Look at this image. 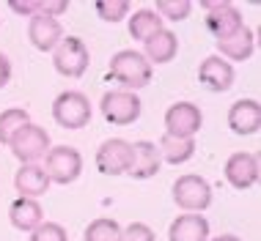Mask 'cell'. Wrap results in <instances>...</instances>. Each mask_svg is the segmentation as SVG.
I'll return each instance as SVG.
<instances>
[{
    "instance_id": "1",
    "label": "cell",
    "mask_w": 261,
    "mask_h": 241,
    "mask_svg": "<svg viewBox=\"0 0 261 241\" xmlns=\"http://www.w3.org/2000/svg\"><path fill=\"white\" fill-rule=\"evenodd\" d=\"M151 63L143 58V52H135V49H118L108 63V77L121 85V91H132V94L146 88L151 82Z\"/></svg>"
},
{
    "instance_id": "2",
    "label": "cell",
    "mask_w": 261,
    "mask_h": 241,
    "mask_svg": "<svg viewBox=\"0 0 261 241\" xmlns=\"http://www.w3.org/2000/svg\"><path fill=\"white\" fill-rule=\"evenodd\" d=\"M171 195H173V203L185 214H201V211H206L212 205V187L198 173L179 175L171 187Z\"/></svg>"
},
{
    "instance_id": "3",
    "label": "cell",
    "mask_w": 261,
    "mask_h": 241,
    "mask_svg": "<svg viewBox=\"0 0 261 241\" xmlns=\"http://www.w3.org/2000/svg\"><path fill=\"white\" fill-rule=\"evenodd\" d=\"M88 61H91V55H88L86 41L77 36H63L61 44L53 49V66L66 80H77V77L86 74Z\"/></svg>"
},
{
    "instance_id": "4",
    "label": "cell",
    "mask_w": 261,
    "mask_h": 241,
    "mask_svg": "<svg viewBox=\"0 0 261 241\" xmlns=\"http://www.w3.org/2000/svg\"><path fill=\"white\" fill-rule=\"evenodd\" d=\"M44 173H47V178H50V184H72L80 178V173H83V157H80V151L72 145H53L50 151H47V157H44Z\"/></svg>"
},
{
    "instance_id": "5",
    "label": "cell",
    "mask_w": 261,
    "mask_h": 241,
    "mask_svg": "<svg viewBox=\"0 0 261 241\" xmlns=\"http://www.w3.org/2000/svg\"><path fill=\"white\" fill-rule=\"evenodd\" d=\"M53 120L63 129H83L91 124V102L80 91H63L53 102Z\"/></svg>"
},
{
    "instance_id": "6",
    "label": "cell",
    "mask_w": 261,
    "mask_h": 241,
    "mask_svg": "<svg viewBox=\"0 0 261 241\" xmlns=\"http://www.w3.org/2000/svg\"><path fill=\"white\" fill-rule=\"evenodd\" d=\"M9 148L22 165H39V159H44L53 145H50V134H47V129H41L39 124H28L11 137Z\"/></svg>"
},
{
    "instance_id": "7",
    "label": "cell",
    "mask_w": 261,
    "mask_h": 241,
    "mask_svg": "<svg viewBox=\"0 0 261 241\" xmlns=\"http://www.w3.org/2000/svg\"><path fill=\"white\" fill-rule=\"evenodd\" d=\"M99 110H102V118L108 120V124H113V126H129V124H135V120L140 118L143 104H140L138 94L118 88V91H108V94L102 96Z\"/></svg>"
},
{
    "instance_id": "8",
    "label": "cell",
    "mask_w": 261,
    "mask_h": 241,
    "mask_svg": "<svg viewBox=\"0 0 261 241\" xmlns=\"http://www.w3.org/2000/svg\"><path fill=\"white\" fill-rule=\"evenodd\" d=\"M203 112L198 104L193 102H176L165 110V134L181 140H195V134L201 132Z\"/></svg>"
},
{
    "instance_id": "9",
    "label": "cell",
    "mask_w": 261,
    "mask_h": 241,
    "mask_svg": "<svg viewBox=\"0 0 261 241\" xmlns=\"http://www.w3.org/2000/svg\"><path fill=\"white\" fill-rule=\"evenodd\" d=\"M96 170L102 175H124L129 173V165H132V143H126L121 137H113V140H105V143L96 148Z\"/></svg>"
},
{
    "instance_id": "10",
    "label": "cell",
    "mask_w": 261,
    "mask_h": 241,
    "mask_svg": "<svg viewBox=\"0 0 261 241\" xmlns=\"http://www.w3.org/2000/svg\"><path fill=\"white\" fill-rule=\"evenodd\" d=\"M206 31L215 36V41H225L231 36H237L245 27V17L237 6L231 3H212L206 6V19H203Z\"/></svg>"
},
{
    "instance_id": "11",
    "label": "cell",
    "mask_w": 261,
    "mask_h": 241,
    "mask_svg": "<svg viewBox=\"0 0 261 241\" xmlns=\"http://www.w3.org/2000/svg\"><path fill=\"white\" fill-rule=\"evenodd\" d=\"M225 181L231 184L234 189L245 192V189H253L258 184V157L250 151H237L231 154L228 162L223 167Z\"/></svg>"
},
{
    "instance_id": "12",
    "label": "cell",
    "mask_w": 261,
    "mask_h": 241,
    "mask_svg": "<svg viewBox=\"0 0 261 241\" xmlns=\"http://www.w3.org/2000/svg\"><path fill=\"white\" fill-rule=\"evenodd\" d=\"M198 80L212 94H225L234 85V66L228 61H223L220 55H209L198 66Z\"/></svg>"
},
{
    "instance_id": "13",
    "label": "cell",
    "mask_w": 261,
    "mask_h": 241,
    "mask_svg": "<svg viewBox=\"0 0 261 241\" xmlns=\"http://www.w3.org/2000/svg\"><path fill=\"white\" fill-rule=\"evenodd\" d=\"M160 170H162V157L157 151V143H151V140L132 143V165L126 175H132L135 181H149Z\"/></svg>"
},
{
    "instance_id": "14",
    "label": "cell",
    "mask_w": 261,
    "mask_h": 241,
    "mask_svg": "<svg viewBox=\"0 0 261 241\" xmlns=\"http://www.w3.org/2000/svg\"><path fill=\"white\" fill-rule=\"evenodd\" d=\"M228 129L239 137H250L261 129V104L256 99H239L228 107Z\"/></svg>"
},
{
    "instance_id": "15",
    "label": "cell",
    "mask_w": 261,
    "mask_h": 241,
    "mask_svg": "<svg viewBox=\"0 0 261 241\" xmlns=\"http://www.w3.org/2000/svg\"><path fill=\"white\" fill-rule=\"evenodd\" d=\"M28 39H31V44L36 47L39 52H53L63 39V27H61L58 19L47 17V14H36V17H31V22H28Z\"/></svg>"
},
{
    "instance_id": "16",
    "label": "cell",
    "mask_w": 261,
    "mask_h": 241,
    "mask_svg": "<svg viewBox=\"0 0 261 241\" xmlns=\"http://www.w3.org/2000/svg\"><path fill=\"white\" fill-rule=\"evenodd\" d=\"M168 241H209V222L203 214H179L168 228Z\"/></svg>"
},
{
    "instance_id": "17",
    "label": "cell",
    "mask_w": 261,
    "mask_h": 241,
    "mask_svg": "<svg viewBox=\"0 0 261 241\" xmlns=\"http://www.w3.org/2000/svg\"><path fill=\"white\" fill-rule=\"evenodd\" d=\"M14 189L19 192V197H33L39 200L41 195H47L50 189V178H47L41 165H22L14 175Z\"/></svg>"
},
{
    "instance_id": "18",
    "label": "cell",
    "mask_w": 261,
    "mask_h": 241,
    "mask_svg": "<svg viewBox=\"0 0 261 241\" xmlns=\"http://www.w3.org/2000/svg\"><path fill=\"white\" fill-rule=\"evenodd\" d=\"M9 219L17 230L31 233L44 222V208H41V203L33 200V197H17V200L9 205Z\"/></svg>"
},
{
    "instance_id": "19",
    "label": "cell",
    "mask_w": 261,
    "mask_h": 241,
    "mask_svg": "<svg viewBox=\"0 0 261 241\" xmlns=\"http://www.w3.org/2000/svg\"><path fill=\"white\" fill-rule=\"evenodd\" d=\"M143 47H146V55L143 58L151 63H171L176 58V52H179V36H176L173 31H157L151 39H146L143 41Z\"/></svg>"
},
{
    "instance_id": "20",
    "label": "cell",
    "mask_w": 261,
    "mask_h": 241,
    "mask_svg": "<svg viewBox=\"0 0 261 241\" xmlns=\"http://www.w3.org/2000/svg\"><path fill=\"white\" fill-rule=\"evenodd\" d=\"M253 52H256V36H253L250 27H242L237 36L225 39V41H217V55L223 61H250Z\"/></svg>"
},
{
    "instance_id": "21",
    "label": "cell",
    "mask_w": 261,
    "mask_h": 241,
    "mask_svg": "<svg viewBox=\"0 0 261 241\" xmlns=\"http://www.w3.org/2000/svg\"><path fill=\"white\" fill-rule=\"evenodd\" d=\"M157 151H160L162 162H168V165H185V162H190L195 154V140H181V137L162 134Z\"/></svg>"
},
{
    "instance_id": "22",
    "label": "cell",
    "mask_w": 261,
    "mask_h": 241,
    "mask_svg": "<svg viewBox=\"0 0 261 241\" xmlns=\"http://www.w3.org/2000/svg\"><path fill=\"white\" fill-rule=\"evenodd\" d=\"M157 31H162V17L151 9H140L129 17V36L135 41L151 39Z\"/></svg>"
},
{
    "instance_id": "23",
    "label": "cell",
    "mask_w": 261,
    "mask_h": 241,
    "mask_svg": "<svg viewBox=\"0 0 261 241\" xmlns=\"http://www.w3.org/2000/svg\"><path fill=\"white\" fill-rule=\"evenodd\" d=\"M31 124V115L22 107H9L0 112V145H9L11 137L17 134L22 126Z\"/></svg>"
},
{
    "instance_id": "24",
    "label": "cell",
    "mask_w": 261,
    "mask_h": 241,
    "mask_svg": "<svg viewBox=\"0 0 261 241\" xmlns=\"http://www.w3.org/2000/svg\"><path fill=\"white\" fill-rule=\"evenodd\" d=\"M83 241H121V225L110 217H99L86 225Z\"/></svg>"
},
{
    "instance_id": "25",
    "label": "cell",
    "mask_w": 261,
    "mask_h": 241,
    "mask_svg": "<svg viewBox=\"0 0 261 241\" xmlns=\"http://www.w3.org/2000/svg\"><path fill=\"white\" fill-rule=\"evenodd\" d=\"M94 11L99 14V19H105V22H121L126 14L132 11V6H129V0H96Z\"/></svg>"
},
{
    "instance_id": "26",
    "label": "cell",
    "mask_w": 261,
    "mask_h": 241,
    "mask_svg": "<svg viewBox=\"0 0 261 241\" xmlns=\"http://www.w3.org/2000/svg\"><path fill=\"white\" fill-rule=\"evenodd\" d=\"M190 9H193L190 0H157V14L168 17L171 22H185L190 17Z\"/></svg>"
},
{
    "instance_id": "27",
    "label": "cell",
    "mask_w": 261,
    "mask_h": 241,
    "mask_svg": "<svg viewBox=\"0 0 261 241\" xmlns=\"http://www.w3.org/2000/svg\"><path fill=\"white\" fill-rule=\"evenodd\" d=\"M31 241H69V233L61 222H41L36 230H31Z\"/></svg>"
},
{
    "instance_id": "28",
    "label": "cell",
    "mask_w": 261,
    "mask_h": 241,
    "mask_svg": "<svg viewBox=\"0 0 261 241\" xmlns=\"http://www.w3.org/2000/svg\"><path fill=\"white\" fill-rule=\"evenodd\" d=\"M121 241H157V233L146 222H132L121 228Z\"/></svg>"
},
{
    "instance_id": "29",
    "label": "cell",
    "mask_w": 261,
    "mask_h": 241,
    "mask_svg": "<svg viewBox=\"0 0 261 241\" xmlns=\"http://www.w3.org/2000/svg\"><path fill=\"white\" fill-rule=\"evenodd\" d=\"M9 9L22 17H36L41 14V0H9Z\"/></svg>"
},
{
    "instance_id": "30",
    "label": "cell",
    "mask_w": 261,
    "mask_h": 241,
    "mask_svg": "<svg viewBox=\"0 0 261 241\" xmlns=\"http://www.w3.org/2000/svg\"><path fill=\"white\" fill-rule=\"evenodd\" d=\"M66 11H69L66 0H41V14H47L53 19H58V14H66Z\"/></svg>"
},
{
    "instance_id": "31",
    "label": "cell",
    "mask_w": 261,
    "mask_h": 241,
    "mask_svg": "<svg viewBox=\"0 0 261 241\" xmlns=\"http://www.w3.org/2000/svg\"><path fill=\"white\" fill-rule=\"evenodd\" d=\"M9 80H11V61L6 58V52H0V91L9 85Z\"/></svg>"
},
{
    "instance_id": "32",
    "label": "cell",
    "mask_w": 261,
    "mask_h": 241,
    "mask_svg": "<svg viewBox=\"0 0 261 241\" xmlns=\"http://www.w3.org/2000/svg\"><path fill=\"white\" fill-rule=\"evenodd\" d=\"M212 241H242V238H237V236H231V233H225V236H217V238H212Z\"/></svg>"
}]
</instances>
